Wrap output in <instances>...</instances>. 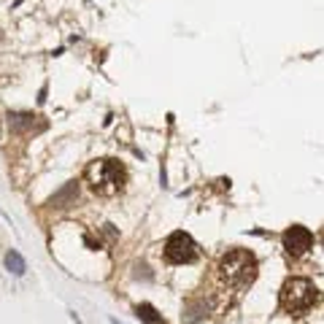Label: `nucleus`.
Masks as SVG:
<instances>
[{
    "mask_svg": "<svg viewBox=\"0 0 324 324\" xmlns=\"http://www.w3.org/2000/svg\"><path fill=\"white\" fill-rule=\"evenodd\" d=\"M259 275L257 254L249 249H230L216 262V279L230 292H246Z\"/></svg>",
    "mask_w": 324,
    "mask_h": 324,
    "instance_id": "f257e3e1",
    "label": "nucleus"
},
{
    "mask_svg": "<svg viewBox=\"0 0 324 324\" xmlns=\"http://www.w3.org/2000/svg\"><path fill=\"white\" fill-rule=\"evenodd\" d=\"M127 168L122 160L114 157H103V160H92L84 168V181L98 197H116L127 187Z\"/></svg>",
    "mask_w": 324,
    "mask_h": 324,
    "instance_id": "f03ea898",
    "label": "nucleus"
},
{
    "mask_svg": "<svg viewBox=\"0 0 324 324\" xmlns=\"http://www.w3.org/2000/svg\"><path fill=\"white\" fill-rule=\"evenodd\" d=\"M316 303H319V287L311 279H305V275L287 279L279 292V305L289 316H305Z\"/></svg>",
    "mask_w": 324,
    "mask_h": 324,
    "instance_id": "7ed1b4c3",
    "label": "nucleus"
},
{
    "mask_svg": "<svg viewBox=\"0 0 324 324\" xmlns=\"http://www.w3.org/2000/svg\"><path fill=\"white\" fill-rule=\"evenodd\" d=\"M200 257V246L195 243V238L184 230H176L165 238L162 246V259L168 265H192Z\"/></svg>",
    "mask_w": 324,
    "mask_h": 324,
    "instance_id": "20e7f679",
    "label": "nucleus"
},
{
    "mask_svg": "<svg viewBox=\"0 0 324 324\" xmlns=\"http://www.w3.org/2000/svg\"><path fill=\"white\" fill-rule=\"evenodd\" d=\"M281 246H284V251H287L289 257L297 259V257H303V254H308V251L313 249V233L308 230V227H303V224H292L281 235Z\"/></svg>",
    "mask_w": 324,
    "mask_h": 324,
    "instance_id": "39448f33",
    "label": "nucleus"
},
{
    "mask_svg": "<svg viewBox=\"0 0 324 324\" xmlns=\"http://www.w3.org/2000/svg\"><path fill=\"white\" fill-rule=\"evenodd\" d=\"M9 127L17 135H27V132H43L46 130V119L33 111H11L9 114Z\"/></svg>",
    "mask_w": 324,
    "mask_h": 324,
    "instance_id": "423d86ee",
    "label": "nucleus"
},
{
    "mask_svg": "<svg viewBox=\"0 0 324 324\" xmlns=\"http://www.w3.org/2000/svg\"><path fill=\"white\" fill-rule=\"evenodd\" d=\"M78 195H81V184L78 181H65L57 192H54L52 197H49V208H54V211H65V208H73L76 205V200H78Z\"/></svg>",
    "mask_w": 324,
    "mask_h": 324,
    "instance_id": "0eeeda50",
    "label": "nucleus"
},
{
    "mask_svg": "<svg viewBox=\"0 0 324 324\" xmlns=\"http://www.w3.org/2000/svg\"><path fill=\"white\" fill-rule=\"evenodd\" d=\"M208 303L205 300H200V297H189L187 300V308H184V319L187 321H200L205 313H208Z\"/></svg>",
    "mask_w": 324,
    "mask_h": 324,
    "instance_id": "6e6552de",
    "label": "nucleus"
},
{
    "mask_svg": "<svg viewBox=\"0 0 324 324\" xmlns=\"http://www.w3.org/2000/svg\"><path fill=\"white\" fill-rule=\"evenodd\" d=\"M132 313H135L144 324H165L162 313H157V308H154L152 303H138V305H132Z\"/></svg>",
    "mask_w": 324,
    "mask_h": 324,
    "instance_id": "1a4fd4ad",
    "label": "nucleus"
},
{
    "mask_svg": "<svg viewBox=\"0 0 324 324\" xmlns=\"http://www.w3.org/2000/svg\"><path fill=\"white\" fill-rule=\"evenodd\" d=\"M3 262H6V267H9L14 275H25V273H27V262H25V257H22L17 249H9V251H6Z\"/></svg>",
    "mask_w": 324,
    "mask_h": 324,
    "instance_id": "9d476101",
    "label": "nucleus"
},
{
    "mask_svg": "<svg viewBox=\"0 0 324 324\" xmlns=\"http://www.w3.org/2000/svg\"><path fill=\"white\" fill-rule=\"evenodd\" d=\"M135 279H144V281H152L154 279V273H152V267H149L146 262H135Z\"/></svg>",
    "mask_w": 324,
    "mask_h": 324,
    "instance_id": "9b49d317",
    "label": "nucleus"
},
{
    "mask_svg": "<svg viewBox=\"0 0 324 324\" xmlns=\"http://www.w3.org/2000/svg\"><path fill=\"white\" fill-rule=\"evenodd\" d=\"M84 243L89 249H100V241H95V238H89V235H84Z\"/></svg>",
    "mask_w": 324,
    "mask_h": 324,
    "instance_id": "f8f14e48",
    "label": "nucleus"
},
{
    "mask_svg": "<svg viewBox=\"0 0 324 324\" xmlns=\"http://www.w3.org/2000/svg\"><path fill=\"white\" fill-rule=\"evenodd\" d=\"M111 324H122V321H119V319H111Z\"/></svg>",
    "mask_w": 324,
    "mask_h": 324,
    "instance_id": "ddd939ff",
    "label": "nucleus"
}]
</instances>
